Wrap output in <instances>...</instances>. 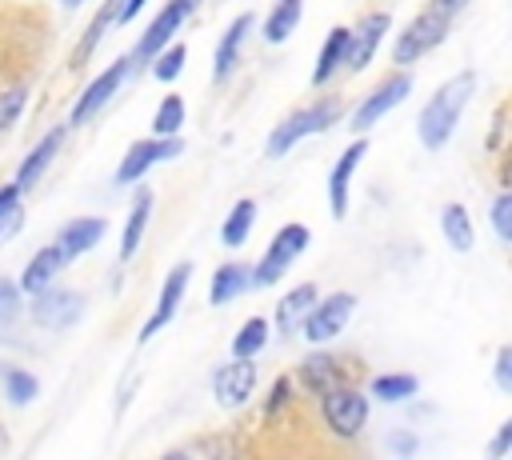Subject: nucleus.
Masks as SVG:
<instances>
[{
	"label": "nucleus",
	"mask_w": 512,
	"mask_h": 460,
	"mask_svg": "<svg viewBox=\"0 0 512 460\" xmlns=\"http://www.w3.org/2000/svg\"><path fill=\"white\" fill-rule=\"evenodd\" d=\"M344 40H348V28H332L328 40L320 44V56H316V68H312V88L328 84L340 68V56H344Z\"/></svg>",
	"instance_id": "a878e982"
},
{
	"label": "nucleus",
	"mask_w": 512,
	"mask_h": 460,
	"mask_svg": "<svg viewBox=\"0 0 512 460\" xmlns=\"http://www.w3.org/2000/svg\"><path fill=\"white\" fill-rule=\"evenodd\" d=\"M80 312H84V296L80 292H72V288H40V292H32V320L40 324V328H68V324H76L80 320Z\"/></svg>",
	"instance_id": "9b49d317"
},
{
	"label": "nucleus",
	"mask_w": 512,
	"mask_h": 460,
	"mask_svg": "<svg viewBox=\"0 0 512 460\" xmlns=\"http://www.w3.org/2000/svg\"><path fill=\"white\" fill-rule=\"evenodd\" d=\"M388 24H392V16H388V12H368V16L348 32V40H344V56H340V68L360 72V68L376 56V48L384 44Z\"/></svg>",
	"instance_id": "f8f14e48"
},
{
	"label": "nucleus",
	"mask_w": 512,
	"mask_h": 460,
	"mask_svg": "<svg viewBox=\"0 0 512 460\" xmlns=\"http://www.w3.org/2000/svg\"><path fill=\"white\" fill-rule=\"evenodd\" d=\"M316 284H296V288H288V296H280V304H276V332L280 336H292V332H300V320L308 316V308L316 304Z\"/></svg>",
	"instance_id": "a211bd4d"
},
{
	"label": "nucleus",
	"mask_w": 512,
	"mask_h": 460,
	"mask_svg": "<svg viewBox=\"0 0 512 460\" xmlns=\"http://www.w3.org/2000/svg\"><path fill=\"white\" fill-rule=\"evenodd\" d=\"M36 392H40V380H36L32 372H24V368H8V372H4V396H8L12 404H32Z\"/></svg>",
	"instance_id": "7c9ffc66"
},
{
	"label": "nucleus",
	"mask_w": 512,
	"mask_h": 460,
	"mask_svg": "<svg viewBox=\"0 0 512 460\" xmlns=\"http://www.w3.org/2000/svg\"><path fill=\"white\" fill-rule=\"evenodd\" d=\"M512 448V420H504L500 424V432H496V440L488 444V456H504Z\"/></svg>",
	"instance_id": "58836bf2"
},
{
	"label": "nucleus",
	"mask_w": 512,
	"mask_h": 460,
	"mask_svg": "<svg viewBox=\"0 0 512 460\" xmlns=\"http://www.w3.org/2000/svg\"><path fill=\"white\" fill-rule=\"evenodd\" d=\"M472 92H476V72L464 68V72L448 76V84H440V88L428 96V104L420 108V120H416L420 144H424L428 152H436V148L448 144V136L456 132V124H460V116H464Z\"/></svg>",
	"instance_id": "f257e3e1"
},
{
	"label": "nucleus",
	"mask_w": 512,
	"mask_h": 460,
	"mask_svg": "<svg viewBox=\"0 0 512 460\" xmlns=\"http://www.w3.org/2000/svg\"><path fill=\"white\" fill-rule=\"evenodd\" d=\"M24 100H28V88H24V84H12V88L0 92V132L24 112Z\"/></svg>",
	"instance_id": "72a5a7b5"
},
{
	"label": "nucleus",
	"mask_w": 512,
	"mask_h": 460,
	"mask_svg": "<svg viewBox=\"0 0 512 460\" xmlns=\"http://www.w3.org/2000/svg\"><path fill=\"white\" fill-rule=\"evenodd\" d=\"M248 32H252V12L236 16V20L224 28V36H220V44H216V56H212V76H216V80H224V76L236 68V56H240V44H244Z\"/></svg>",
	"instance_id": "aec40b11"
},
{
	"label": "nucleus",
	"mask_w": 512,
	"mask_h": 460,
	"mask_svg": "<svg viewBox=\"0 0 512 460\" xmlns=\"http://www.w3.org/2000/svg\"><path fill=\"white\" fill-rule=\"evenodd\" d=\"M448 28H452V12L428 4V8L416 12V20L400 32V40H396V48H392V60H396V64H412V60L428 56V52L448 36Z\"/></svg>",
	"instance_id": "20e7f679"
},
{
	"label": "nucleus",
	"mask_w": 512,
	"mask_h": 460,
	"mask_svg": "<svg viewBox=\"0 0 512 460\" xmlns=\"http://www.w3.org/2000/svg\"><path fill=\"white\" fill-rule=\"evenodd\" d=\"M496 388L500 392H512V348L508 344L496 352Z\"/></svg>",
	"instance_id": "4c0bfd02"
},
{
	"label": "nucleus",
	"mask_w": 512,
	"mask_h": 460,
	"mask_svg": "<svg viewBox=\"0 0 512 460\" xmlns=\"http://www.w3.org/2000/svg\"><path fill=\"white\" fill-rule=\"evenodd\" d=\"M252 224H256V200L244 196V200H236L232 212L224 216V224H220V240H224L228 248H240V244L248 240Z\"/></svg>",
	"instance_id": "393cba45"
},
{
	"label": "nucleus",
	"mask_w": 512,
	"mask_h": 460,
	"mask_svg": "<svg viewBox=\"0 0 512 460\" xmlns=\"http://www.w3.org/2000/svg\"><path fill=\"white\" fill-rule=\"evenodd\" d=\"M388 448H392V452H400V456H412V452H416V436L396 432V436H388Z\"/></svg>",
	"instance_id": "ea45409f"
},
{
	"label": "nucleus",
	"mask_w": 512,
	"mask_h": 460,
	"mask_svg": "<svg viewBox=\"0 0 512 460\" xmlns=\"http://www.w3.org/2000/svg\"><path fill=\"white\" fill-rule=\"evenodd\" d=\"M320 400V416H324V424H328V432L332 436H340V440H352V436H360V428L368 424V396L356 388V384H336V388H328L324 396H316Z\"/></svg>",
	"instance_id": "7ed1b4c3"
},
{
	"label": "nucleus",
	"mask_w": 512,
	"mask_h": 460,
	"mask_svg": "<svg viewBox=\"0 0 512 460\" xmlns=\"http://www.w3.org/2000/svg\"><path fill=\"white\" fill-rule=\"evenodd\" d=\"M104 220L100 216H76V220H68L64 228H60V248H64V256L72 260V256H80V252H88V248H96L100 244V236H104Z\"/></svg>",
	"instance_id": "412c9836"
},
{
	"label": "nucleus",
	"mask_w": 512,
	"mask_h": 460,
	"mask_svg": "<svg viewBox=\"0 0 512 460\" xmlns=\"http://www.w3.org/2000/svg\"><path fill=\"white\" fill-rule=\"evenodd\" d=\"M304 248H308V228H304V224H284V228L272 236V244H268V252L260 256V264L248 268L252 288H268V284H276V280L288 272V264H292Z\"/></svg>",
	"instance_id": "39448f33"
},
{
	"label": "nucleus",
	"mask_w": 512,
	"mask_h": 460,
	"mask_svg": "<svg viewBox=\"0 0 512 460\" xmlns=\"http://www.w3.org/2000/svg\"><path fill=\"white\" fill-rule=\"evenodd\" d=\"M300 12H304V0H276V8H272L268 20H264V40H268V44H284V40L296 32Z\"/></svg>",
	"instance_id": "b1692460"
},
{
	"label": "nucleus",
	"mask_w": 512,
	"mask_h": 460,
	"mask_svg": "<svg viewBox=\"0 0 512 460\" xmlns=\"http://www.w3.org/2000/svg\"><path fill=\"white\" fill-rule=\"evenodd\" d=\"M24 292H20V284L16 280H8V276H0V324H12L16 316H20V308H24V300H20Z\"/></svg>",
	"instance_id": "f704fd0d"
},
{
	"label": "nucleus",
	"mask_w": 512,
	"mask_h": 460,
	"mask_svg": "<svg viewBox=\"0 0 512 460\" xmlns=\"http://www.w3.org/2000/svg\"><path fill=\"white\" fill-rule=\"evenodd\" d=\"M188 276H192V264H176L172 272H168V280H164V288H160V300H156V308H152V316L144 320V328H140V344H148L172 316H176V308H180V296H184V288H188Z\"/></svg>",
	"instance_id": "4468645a"
},
{
	"label": "nucleus",
	"mask_w": 512,
	"mask_h": 460,
	"mask_svg": "<svg viewBox=\"0 0 512 460\" xmlns=\"http://www.w3.org/2000/svg\"><path fill=\"white\" fill-rule=\"evenodd\" d=\"M268 320L264 316H252V320H244L240 324V332L232 336V356H252L256 360V352L268 344Z\"/></svg>",
	"instance_id": "c85d7f7f"
},
{
	"label": "nucleus",
	"mask_w": 512,
	"mask_h": 460,
	"mask_svg": "<svg viewBox=\"0 0 512 460\" xmlns=\"http://www.w3.org/2000/svg\"><path fill=\"white\" fill-rule=\"evenodd\" d=\"M284 404H292V380H288V376H276V384H272V392H268V404H264V416L272 420Z\"/></svg>",
	"instance_id": "e433bc0d"
},
{
	"label": "nucleus",
	"mask_w": 512,
	"mask_h": 460,
	"mask_svg": "<svg viewBox=\"0 0 512 460\" xmlns=\"http://www.w3.org/2000/svg\"><path fill=\"white\" fill-rule=\"evenodd\" d=\"M184 44H172V48H160L156 56H152V76L156 80H176L180 76V68H184Z\"/></svg>",
	"instance_id": "473e14b6"
},
{
	"label": "nucleus",
	"mask_w": 512,
	"mask_h": 460,
	"mask_svg": "<svg viewBox=\"0 0 512 460\" xmlns=\"http://www.w3.org/2000/svg\"><path fill=\"white\" fill-rule=\"evenodd\" d=\"M428 4H436V8H444V12H452V16H456V12H460L468 0H428Z\"/></svg>",
	"instance_id": "a19ab883"
},
{
	"label": "nucleus",
	"mask_w": 512,
	"mask_h": 460,
	"mask_svg": "<svg viewBox=\"0 0 512 460\" xmlns=\"http://www.w3.org/2000/svg\"><path fill=\"white\" fill-rule=\"evenodd\" d=\"M296 380L308 388V396H324L328 388L344 384V368H340V360L328 356V352H308V356L300 360V368H296Z\"/></svg>",
	"instance_id": "dca6fc26"
},
{
	"label": "nucleus",
	"mask_w": 512,
	"mask_h": 460,
	"mask_svg": "<svg viewBox=\"0 0 512 460\" xmlns=\"http://www.w3.org/2000/svg\"><path fill=\"white\" fill-rule=\"evenodd\" d=\"M364 152H368V140H352V144L340 152V160L332 164V176H328V204H332V216H336V220L348 212V184H352V172L360 168Z\"/></svg>",
	"instance_id": "2eb2a0df"
},
{
	"label": "nucleus",
	"mask_w": 512,
	"mask_h": 460,
	"mask_svg": "<svg viewBox=\"0 0 512 460\" xmlns=\"http://www.w3.org/2000/svg\"><path fill=\"white\" fill-rule=\"evenodd\" d=\"M196 4H200V0H168V4L152 16V24L144 28V36L136 40V48H132V68H136V64H148V60L176 36V28L188 20V12H192Z\"/></svg>",
	"instance_id": "0eeeda50"
},
{
	"label": "nucleus",
	"mask_w": 512,
	"mask_h": 460,
	"mask_svg": "<svg viewBox=\"0 0 512 460\" xmlns=\"http://www.w3.org/2000/svg\"><path fill=\"white\" fill-rule=\"evenodd\" d=\"M408 92H412V76H408V72H392V76H384V80L356 104V112H352V128H356V132L372 128V124H376L384 112H392Z\"/></svg>",
	"instance_id": "9d476101"
},
{
	"label": "nucleus",
	"mask_w": 512,
	"mask_h": 460,
	"mask_svg": "<svg viewBox=\"0 0 512 460\" xmlns=\"http://www.w3.org/2000/svg\"><path fill=\"white\" fill-rule=\"evenodd\" d=\"M244 288H252V280H248V264L232 260V264H220V268L212 272L208 300H212V304H228V300H236Z\"/></svg>",
	"instance_id": "5701e85b"
},
{
	"label": "nucleus",
	"mask_w": 512,
	"mask_h": 460,
	"mask_svg": "<svg viewBox=\"0 0 512 460\" xmlns=\"http://www.w3.org/2000/svg\"><path fill=\"white\" fill-rule=\"evenodd\" d=\"M128 72H132V56L112 60V64H108V68H104V72H100V76H96V80H92V84L80 92V100H76V108H72L68 124H72V128L88 124V120H92V116H96V112H100V108L112 100V92L120 88V80H124Z\"/></svg>",
	"instance_id": "1a4fd4ad"
},
{
	"label": "nucleus",
	"mask_w": 512,
	"mask_h": 460,
	"mask_svg": "<svg viewBox=\"0 0 512 460\" xmlns=\"http://www.w3.org/2000/svg\"><path fill=\"white\" fill-rule=\"evenodd\" d=\"M60 4H64V8H76V4H84V0H60Z\"/></svg>",
	"instance_id": "79ce46f5"
},
{
	"label": "nucleus",
	"mask_w": 512,
	"mask_h": 460,
	"mask_svg": "<svg viewBox=\"0 0 512 460\" xmlns=\"http://www.w3.org/2000/svg\"><path fill=\"white\" fill-rule=\"evenodd\" d=\"M64 264H68L64 248H60V244H44V248L24 264V272H20V292H40L44 284H52V280L60 276Z\"/></svg>",
	"instance_id": "f3484780"
},
{
	"label": "nucleus",
	"mask_w": 512,
	"mask_h": 460,
	"mask_svg": "<svg viewBox=\"0 0 512 460\" xmlns=\"http://www.w3.org/2000/svg\"><path fill=\"white\" fill-rule=\"evenodd\" d=\"M340 112H344V104L336 100V96H324L320 104H304V108H292L276 128H272V136H268V144H264V152L268 156H284L296 140H304V136H312V132H324V128H332L336 120H340Z\"/></svg>",
	"instance_id": "f03ea898"
},
{
	"label": "nucleus",
	"mask_w": 512,
	"mask_h": 460,
	"mask_svg": "<svg viewBox=\"0 0 512 460\" xmlns=\"http://www.w3.org/2000/svg\"><path fill=\"white\" fill-rule=\"evenodd\" d=\"M64 128H52L44 140H36V148L20 160V172H16V188H28V184H36L40 176H44V168L56 160V152H60V144H64Z\"/></svg>",
	"instance_id": "6ab92c4d"
},
{
	"label": "nucleus",
	"mask_w": 512,
	"mask_h": 460,
	"mask_svg": "<svg viewBox=\"0 0 512 460\" xmlns=\"http://www.w3.org/2000/svg\"><path fill=\"white\" fill-rule=\"evenodd\" d=\"M440 228H444L448 248H456V252H468V248H472V216H468L464 204H444Z\"/></svg>",
	"instance_id": "bb28decb"
},
{
	"label": "nucleus",
	"mask_w": 512,
	"mask_h": 460,
	"mask_svg": "<svg viewBox=\"0 0 512 460\" xmlns=\"http://www.w3.org/2000/svg\"><path fill=\"white\" fill-rule=\"evenodd\" d=\"M148 216H152V192L140 188L132 208H128V220H124V236H120V260H132L136 248H140V236L148 228Z\"/></svg>",
	"instance_id": "4be33fe9"
},
{
	"label": "nucleus",
	"mask_w": 512,
	"mask_h": 460,
	"mask_svg": "<svg viewBox=\"0 0 512 460\" xmlns=\"http://www.w3.org/2000/svg\"><path fill=\"white\" fill-rule=\"evenodd\" d=\"M180 152H184V140H180L176 132L164 136V140H136V144L124 152L120 168H116V184H136L152 164L172 160V156H180Z\"/></svg>",
	"instance_id": "ddd939ff"
},
{
	"label": "nucleus",
	"mask_w": 512,
	"mask_h": 460,
	"mask_svg": "<svg viewBox=\"0 0 512 460\" xmlns=\"http://www.w3.org/2000/svg\"><path fill=\"white\" fill-rule=\"evenodd\" d=\"M352 312H356V296L352 292H332L324 300L316 296V304L308 308V316L300 320V328H304V336L312 344H328V340H336L344 332V324H348Z\"/></svg>",
	"instance_id": "423d86ee"
},
{
	"label": "nucleus",
	"mask_w": 512,
	"mask_h": 460,
	"mask_svg": "<svg viewBox=\"0 0 512 460\" xmlns=\"http://www.w3.org/2000/svg\"><path fill=\"white\" fill-rule=\"evenodd\" d=\"M180 124H184V100L172 92V96L160 100V108L152 116V132L156 136H172V132H180Z\"/></svg>",
	"instance_id": "2f4dec72"
},
{
	"label": "nucleus",
	"mask_w": 512,
	"mask_h": 460,
	"mask_svg": "<svg viewBox=\"0 0 512 460\" xmlns=\"http://www.w3.org/2000/svg\"><path fill=\"white\" fill-rule=\"evenodd\" d=\"M416 376H408V372H384V376H376L372 380V396L376 400H384V404H400V400H408V396H416Z\"/></svg>",
	"instance_id": "cd10ccee"
},
{
	"label": "nucleus",
	"mask_w": 512,
	"mask_h": 460,
	"mask_svg": "<svg viewBox=\"0 0 512 460\" xmlns=\"http://www.w3.org/2000/svg\"><path fill=\"white\" fill-rule=\"evenodd\" d=\"M20 220H24L20 188H16V184H0V244H4L8 236H16Z\"/></svg>",
	"instance_id": "c756f323"
},
{
	"label": "nucleus",
	"mask_w": 512,
	"mask_h": 460,
	"mask_svg": "<svg viewBox=\"0 0 512 460\" xmlns=\"http://www.w3.org/2000/svg\"><path fill=\"white\" fill-rule=\"evenodd\" d=\"M492 228H496V236L508 244L512 240V192H500L496 200H492Z\"/></svg>",
	"instance_id": "c9c22d12"
},
{
	"label": "nucleus",
	"mask_w": 512,
	"mask_h": 460,
	"mask_svg": "<svg viewBox=\"0 0 512 460\" xmlns=\"http://www.w3.org/2000/svg\"><path fill=\"white\" fill-rule=\"evenodd\" d=\"M256 364H252V356H232L228 364H220L216 368V376H212V396H216V404L220 408H240V404H248V396L256 392Z\"/></svg>",
	"instance_id": "6e6552de"
}]
</instances>
